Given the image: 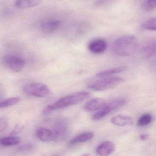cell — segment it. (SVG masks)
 <instances>
[{"label": "cell", "mask_w": 156, "mask_h": 156, "mask_svg": "<svg viewBox=\"0 0 156 156\" xmlns=\"http://www.w3.org/2000/svg\"><path fill=\"white\" fill-rule=\"evenodd\" d=\"M90 93L87 92L76 93L63 97L56 102L48 106L43 111L45 115H48L53 111L76 105L90 97Z\"/></svg>", "instance_id": "cell-1"}, {"label": "cell", "mask_w": 156, "mask_h": 156, "mask_svg": "<svg viewBox=\"0 0 156 156\" xmlns=\"http://www.w3.org/2000/svg\"><path fill=\"white\" fill-rule=\"evenodd\" d=\"M138 47L137 39L134 36L128 35L120 37L113 45L114 53L120 56H129L134 54Z\"/></svg>", "instance_id": "cell-2"}, {"label": "cell", "mask_w": 156, "mask_h": 156, "mask_svg": "<svg viewBox=\"0 0 156 156\" xmlns=\"http://www.w3.org/2000/svg\"><path fill=\"white\" fill-rule=\"evenodd\" d=\"M124 81V79L121 77H107L90 82L87 87L90 89L97 91H104L113 89Z\"/></svg>", "instance_id": "cell-3"}, {"label": "cell", "mask_w": 156, "mask_h": 156, "mask_svg": "<svg viewBox=\"0 0 156 156\" xmlns=\"http://www.w3.org/2000/svg\"><path fill=\"white\" fill-rule=\"evenodd\" d=\"M126 103V100L123 98L115 99L112 101L105 103L97 112L94 114L92 119L94 121H99L108 115L112 112L122 108Z\"/></svg>", "instance_id": "cell-4"}, {"label": "cell", "mask_w": 156, "mask_h": 156, "mask_svg": "<svg viewBox=\"0 0 156 156\" xmlns=\"http://www.w3.org/2000/svg\"><path fill=\"white\" fill-rule=\"evenodd\" d=\"M23 91L25 94L37 98H46L51 94V90L45 84L32 83L24 87Z\"/></svg>", "instance_id": "cell-5"}, {"label": "cell", "mask_w": 156, "mask_h": 156, "mask_svg": "<svg viewBox=\"0 0 156 156\" xmlns=\"http://www.w3.org/2000/svg\"><path fill=\"white\" fill-rule=\"evenodd\" d=\"M53 141L63 142L69 136L70 130L69 124L67 120L60 119L55 124L53 128Z\"/></svg>", "instance_id": "cell-6"}, {"label": "cell", "mask_w": 156, "mask_h": 156, "mask_svg": "<svg viewBox=\"0 0 156 156\" xmlns=\"http://www.w3.org/2000/svg\"><path fill=\"white\" fill-rule=\"evenodd\" d=\"M3 63L6 67L16 72L22 71L26 64L23 59L12 55L4 56L3 58Z\"/></svg>", "instance_id": "cell-7"}, {"label": "cell", "mask_w": 156, "mask_h": 156, "mask_svg": "<svg viewBox=\"0 0 156 156\" xmlns=\"http://www.w3.org/2000/svg\"><path fill=\"white\" fill-rule=\"evenodd\" d=\"M61 23L56 19H50L43 22L40 25V29L45 34H51L59 29Z\"/></svg>", "instance_id": "cell-8"}, {"label": "cell", "mask_w": 156, "mask_h": 156, "mask_svg": "<svg viewBox=\"0 0 156 156\" xmlns=\"http://www.w3.org/2000/svg\"><path fill=\"white\" fill-rule=\"evenodd\" d=\"M107 44L103 39H96L90 42L88 45V49L94 54H99L103 53L106 50Z\"/></svg>", "instance_id": "cell-9"}, {"label": "cell", "mask_w": 156, "mask_h": 156, "mask_svg": "<svg viewBox=\"0 0 156 156\" xmlns=\"http://www.w3.org/2000/svg\"><path fill=\"white\" fill-rule=\"evenodd\" d=\"M115 149V145L110 141L103 142L96 148V153L101 156H108L112 154Z\"/></svg>", "instance_id": "cell-10"}, {"label": "cell", "mask_w": 156, "mask_h": 156, "mask_svg": "<svg viewBox=\"0 0 156 156\" xmlns=\"http://www.w3.org/2000/svg\"><path fill=\"white\" fill-rule=\"evenodd\" d=\"M105 103V102L104 99L95 98L87 102L84 105V109L87 111H94L100 110Z\"/></svg>", "instance_id": "cell-11"}, {"label": "cell", "mask_w": 156, "mask_h": 156, "mask_svg": "<svg viewBox=\"0 0 156 156\" xmlns=\"http://www.w3.org/2000/svg\"><path fill=\"white\" fill-rule=\"evenodd\" d=\"M36 136L42 142L48 143L53 141V132L47 128L37 129L36 132Z\"/></svg>", "instance_id": "cell-12"}, {"label": "cell", "mask_w": 156, "mask_h": 156, "mask_svg": "<svg viewBox=\"0 0 156 156\" xmlns=\"http://www.w3.org/2000/svg\"><path fill=\"white\" fill-rule=\"evenodd\" d=\"M94 133L93 132H88L82 133L70 140L69 145V146H73L76 144L87 142L92 139L94 137Z\"/></svg>", "instance_id": "cell-13"}, {"label": "cell", "mask_w": 156, "mask_h": 156, "mask_svg": "<svg viewBox=\"0 0 156 156\" xmlns=\"http://www.w3.org/2000/svg\"><path fill=\"white\" fill-rule=\"evenodd\" d=\"M111 122L114 125L119 126H129L133 124L132 118L128 116L118 115L114 116L111 119Z\"/></svg>", "instance_id": "cell-14"}, {"label": "cell", "mask_w": 156, "mask_h": 156, "mask_svg": "<svg viewBox=\"0 0 156 156\" xmlns=\"http://www.w3.org/2000/svg\"><path fill=\"white\" fill-rule=\"evenodd\" d=\"M42 2V0H17L15 3V6L18 8H31L39 5Z\"/></svg>", "instance_id": "cell-15"}, {"label": "cell", "mask_w": 156, "mask_h": 156, "mask_svg": "<svg viewBox=\"0 0 156 156\" xmlns=\"http://www.w3.org/2000/svg\"><path fill=\"white\" fill-rule=\"evenodd\" d=\"M21 142V138L18 136H11L0 138L1 146L11 147L17 145Z\"/></svg>", "instance_id": "cell-16"}, {"label": "cell", "mask_w": 156, "mask_h": 156, "mask_svg": "<svg viewBox=\"0 0 156 156\" xmlns=\"http://www.w3.org/2000/svg\"><path fill=\"white\" fill-rule=\"evenodd\" d=\"M127 67H118L112 69L107 70L103 71L98 72L96 74V77L98 78H104L109 77L113 74H117V73H121V72L124 71L126 70Z\"/></svg>", "instance_id": "cell-17"}, {"label": "cell", "mask_w": 156, "mask_h": 156, "mask_svg": "<svg viewBox=\"0 0 156 156\" xmlns=\"http://www.w3.org/2000/svg\"><path fill=\"white\" fill-rule=\"evenodd\" d=\"M21 101L20 97H15L9 98L7 100H4L0 102V109L1 108H8L13 106L19 103Z\"/></svg>", "instance_id": "cell-18"}, {"label": "cell", "mask_w": 156, "mask_h": 156, "mask_svg": "<svg viewBox=\"0 0 156 156\" xmlns=\"http://www.w3.org/2000/svg\"><path fill=\"white\" fill-rule=\"evenodd\" d=\"M152 115L149 114H145L144 115H142L137 122V126L139 127H144L148 125L152 122Z\"/></svg>", "instance_id": "cell-19"}, {"label": "cell", "mask_w": 156, "mask_h": 156, "mask_svg": "<svg viewBox=\"0 0 156 156\" xmlns=\"http://www.w3.org/2000/svg\"><path fill=\"white\" fill-rule=\"evenodd\" d=\"M143 28L150 31H156V17L151 18L143 23Z\"/></svg>", "instance_id": "cell-20"}, {"label": "cell", "mask_w": 156, "mask_h": 156, "mask_svg": "<svg viewBox=\"0 0 156 156\" xmlns=\"http://www.w3.org/2000/svg\"><path fill=\"white\" fill-rule=\"evenodd\" d=\"M143 8L146 11L156 9V0H146L143 5Z\"/></svg>", "instance_id": "cell-21"}, {"label": "cell", "mask_w": 156, "mask_h": 156, "mask_svg": "<svg viewBox=\"0 0 156 156\" xmlns=\"http://www.w3.org/2000/svg\"><path fill=\"white\" fill-rule=\"evenodd\" d=\"M34 148L33 145L31 144L27 143L17 147V150L18 152L21 153H25V152H29L33 150Z\"/></svg>", "instance_id": "cell-22"}, {"label": "cell", "mask_w": 156, "mask_h": 156, "mask_svg": "<svg viewBox=\"0 0 156 156\" xmlns=\"http://www.w3.org/2000/svg\"><path fill=\"white\" fill-rule=\"evenodd\" d=\"M24 126L23 124L21 123L17 124L16 126L14 127L13 129L12 130L10 133L11 136H15L22 132L23 130Z\"/></svg>", "instance_id": "cell-23"}, {"label": "cell", "mask_w": 156, "mask_h": 156, "mask_svg": "<svg viewBox=\"0 0 156 156\" xmlns=\"http://www.w3.org/2000/svg\"><path fill=\"white\" fill-rule=\"evenodd\" d=\"M9 124V120L7 117L0 118V132H3L7 128Z\"/></svg>", "instance_id": "cell-24"}, {"label": "cell", "mask_w": 156, "mask_h": 156, "mask_svg": "<svg viewBox=\"0 0 156 156\" xmlns=\"http://www.w3.org/2000/svg\"><path fill=\"white\" fill-rule=\"evenodd\" d=\"M112 0H97L95 2V5L97 7H102L109 4Z\"/></svg>", "instance_id": "cell-25"}, {"label": "cell", "mask_w": 156, "mask_h": 156, "mask_svg": "<svg viewBox=\"0 0 156 156\" xmlns=\"http://www.w3.org/2000/svg\"><path fill=\"white\" fill-rule=\"evenodd\" d=\"M148 136H149L147 134H143L140 136V138L142 141H145V140L148 139Z\"/></svg>", "instance_id": "cell-26"}, {"label": "cell", "mask_w": 156, "mask_h": 156, "mask_svg": "<svg viewBox=\"0 0 156 156\" xmlns=\"http://www.w3.org/2000/svg\"><path fill=\"white\" fill-rule=\"evenodd\" d=\"M2 101V94H1V93H0V102Z\"/></svg>", "instance_id": "cell-27"}]
</instances>
